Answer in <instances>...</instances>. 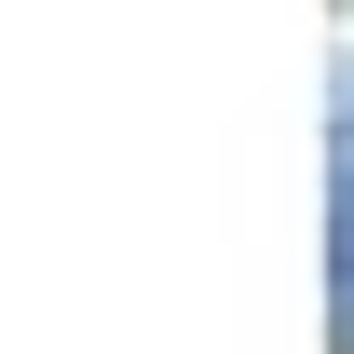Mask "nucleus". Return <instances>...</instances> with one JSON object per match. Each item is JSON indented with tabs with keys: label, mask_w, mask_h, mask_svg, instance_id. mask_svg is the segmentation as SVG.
<instances>
[]
</instances>
